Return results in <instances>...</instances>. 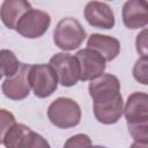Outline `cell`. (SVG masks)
I'll list each match as a JSON object with an SVG mask.
<instances>
[{
  "mask_svg": "<svg viewBox=\"0 0 148 148\" xmlns=\"http://www.w3.org/2000/svg\"><path fill=\"white\" fill-rule=\"evenodd\" d=\"M87 37L82 24L74 17L61 18L53 30V43L64 52L79 49Z\"/></svg>",
  "mask_w": 148,
  "mask_h": 148,
  "instance_id": "1",
  "label": "cell"
},
{
  "mask_svg": "<svg viewBox=\"0 0 148 148\" xmlns=\"http://www.w3.org/2000/svg\"><path fill=\"white\" fill-rule=\"evenodd\" d=\"M81 108L72 98L58 97L47 108L49 120L59 128L75 127L81 121Z\"/></svg>",
  "mask_w": 148,
  "mask_h": 148,
  "instance_id": "2",
  "label": "cell"
},
{
  "mask_svg": "<svg viewBox=\"0 0 148 148\" xmlns=\"http://www.w3.org/2000/svg\"><path fill=\"white\" fill-rule=\"evenodd\" d=\"M28 82L38 98L51 96L58 88V77L50 64H32L28 72Z\"/></svg>",
  "mask_w": 148,
  "mask_h": 148,
  "instance_id": "3",
  "label": "cell"
},
{
  "mask_svg": "<svg viewBox=\"0 0 148 148\" xmlns=\"http://www.w3.org/2000/svg\"><path fill=\"white\" fill-rule=\"evenodd\" d=\"M6 148H51L47 140L24 124L15 123L3 138Z\"/></svg>",
  "mask_w": 148,
  "mask_h": 148,
  "instance_id": "4",
  "label": "cell"
},
{
  "mask_svg": "<svg viewBox=\"0 0 148 148\" xmlns=\"http://www.w3.org/2000/svg\"><path fill=\"white\" fill-rule=\"evenodd\" d=\"M51 24V16L49 13L31 8L22 15L17 25L16 32L24 38L35 39L42 37Z\"/></svg>",
  "mask_w": 148,
  "mask_h": 148,
  "instance_id": "5",
  "label": "cell"
},
{
  "mask_svg": "<svg viewBox=\"0 0 148 148\" xmlns=\"http://www.w3.org/2000/svg\"><path fill=\"white\" fill-rule=\"evenodd\" d=\"M54 69L58 82L64 87H73L80 81V67L75 56L59 52L51 57L49 62Z\"/></svg>",
  "mask_w": 148,
  "mask_h": 148,
  "instance_id": "6",
  "label": "cell"
},
{
  "mask_svg": "<svg viewBox=\"0 0 148 148\" xmlns=\"http://www.w3.org/2000/svg\"><path fill=\"white\" fill-rule=\"evenodd\" d=\"M88 91L94 103L108 102L121 95L118 77L110 73H103L101 76L91 80L88 86Z\"/></svg>",
  "mask_w": 148,
  "mask_h": 148,
  "instance_id": "7",
  "label": "cell"
},
{
  "mask_svg": "<svg viewBox=\"0 0 148 148\" xmlns=\"http://www.w3.org/2000/svg\"><path fill=\"white\" fill-rule=\"evenodd\" d=\"M80 67V80L81 81H91L101 76L105 71V60L96 51L91 49L79 50L75 54Z\"/></svg>",
  "mask_w": 148,
  "mask_h": 148,
  "instance_id": "8",
  "label": "cell"
},
{
  "mask_svg": "<svg viewBox=\"0 0 148 148\" xmlns=\"http://www.w3.org/2000/svg\"><path fill=\"white\" fill-rule=\"evenodd\" d=\"M30 65L21 64L17 72L6 80L1 84L2 94L12 101H22L30 94V86L28 82V72Z\"/></svg>",
  "mask_w": 148,
  "mask_h": 148,
  "instance_id": "9",
  "label": "cell"
},
{
  "mask_svg": "<svg viewBox=\"0 0 148 148\" xmlns=\"http://www.w3.org/2000/svg\"><path fill=\"white\" fill-rule=\"evenodd\" d=\"M123 114L127 125L148 123V95L143 91H135L127 97Z\"/></svg>",
  "mask_w": 148,
  "mask_h": 148,
  "instance_id": "10",
  "label": "cell"
},
{
  "mask_svg": "<svg viewBox=\"0 0 148 148\" xmlns=\"http://www.w3.org/2000/svg\"><path fill=\"white\" fill-rule=\"evenodd\" d=\"M84 18L92 28L112 29L114 27V13L106 2L90 1L84 7Z\"/></svg>",
  "mask_w": 148,
  "mask_h": 148,
  "instance_id": "11",
  "label": "cell"
},
{
  "mask_svg": "<svg viewBox=\"0 0 148 148\" xmlns=\"http://www.w3.org/2000/svg\"><path fill=\"white\" fill-rule=\"evenodd\" d=\"M121 18L127 29H143L148 24V3L142 0L126 1L121 9Z\"/></svg>",
  "mask_w": 148,
  "mask_h": 148,
  "instance_id": "12",
  "label": "cell"
},
{
  "mask_svg": "<svg viewBox=\"0 0 148 148\" xmlns=\"http://www.w3.org/2000/svg\"><path fill=\"white\" fill-rule=\"evenodd\" d=\"M87 47L98 52L105 61L114 60L120 53V42L109 35L91 34L87 40Z\"/></svg>",
  "mask_w": 148,
  "mask_h": 148,
  "instance_id": "13",
  "label": "cell"
},
{
  "mask_svg": "<svg viewBox=\"0 0 148 148\" xmlns=\"http://www.w3.org/2000/svg\"><path fill=\"white\" fill-rule=\"evenodd\" d=\"M92 111L98 123L104 125L116 124L123 116V111H124L123 96L119 95L116 98L108 102L94 103Z\"/></svg>",
  "mask_w": 148,
  "mask_h": 148,
  "instance_id": "14",
  "label": "cell"
},
{
  "mask_svg": "<svg viewBox=\"0 0 148 148\" xmlns=\"http://www.w3.org/2000/svg\"><path fill=\"white\" fill-rule=\"evenodd\" d=\"M31 8V3L25 0H5L0 6V18L8 29L15 30L22 15Z\"/></svg>",
  "mask_w": 148,
  "mask_h": 148,
  "instance_id": "15",
  "label": "cell"
},
{
  "mask_svg": "<svg viewBox=\"0 0 148 148\" xmlns=\"http://www.w3.org/2000/svg\"><path fill=\"white\" fill-rule=\"evenodd\" d=\"M20 65L21 62L13 51L7 49L0 50V77L13 76L17 72Z\"/></svg>",
  "mask_w": 148,
  "mask_h": 148,
  "instance_id": "16",
  "label": "cell"
},
{
  "mask_svg": "<svg viewBox=\"0 0 148 148\" xmlns=\"http://www.w3.org/2000/svg\"><path fill=\"white\" fill-rule=\"evenodd\" d=\"M133 76L134 79L143 84H148V58H139L133 66Z\"/></svg>",
  "mask_w": 148,
  "mask_h": 148,
  "instance_id": "17",
  "label": "cell"
},
{
  "mask_svg": "<svg viewBox=\"0 0 148 148\" xmlns=\"http://www.w3.org/2000/svg\"><path fill=\"white\" fill-rule=\"evenodd\" d=\"M15 123H16L15 116L10 111L6 109H0V145L3 143V138L6 133Z\"/></svg>",
  "mask_w": 148,
  "mask_h": 148,
  "instance_id": "18",
  "label": "cell"
},
{
  "mask_svg": "<svg viewBox=\"0 0 148 148\" xmlns=\"http://www.w3.org/2000/svg\"><path fill=\"white\" fill-rule=\"evenodd\" d=\"M90 146L91 139L84 133L75 134L68 138L64 143V148H90Z\"/></svg>",
  "mask_w": 148,
  "mask_h": 148,
  "instance_id": "19",
  "label": "cell"
},
{
  "mask_svg": "<svg viewBox=\"0 0 148 148\" xmlns=\"http://www.w3.org/2000/svg\"><path fill=\"white\" fill-rule=\"evenodd\" d=\"M128 132L135 142H145L148 143V123L146 124H136V125H127Z\"/></svg>",
  "mask_w": 148,
  "mask_h": 148,
  "instance_id": "20",
  "label": "cell"
},
{
  "mask_svg": "<svg viewBox=\"0 0 148 148\" xmlns=\"http://www.w3.org/2000/svg\"><path fill=\"white\" fill-rule=\"evenodd\" d=\"M148 43H147V29L143 28L141 30V32H139V35L136 36L135 39V47H136V52L139 53L140 58H147L148 54Z\"/></svg>",
  "mask_w": 148,
  "mask_h": 148,
  "instance_id": "21",
  "label": "cell"
},
{
  "mask_svg": "<svg viewBox=\"0 0 148 148\" xmlns=\"http://www.w3.org/2000/svg\"><path fill=\"white\" fill-rule=\"evenodd\" d=\"M130 148H148V143H145V142H133Z\"/></svg>",
  "mask_w": 148,
  "mask_h": 148,
  "instance_id": "22",
  "label": "cell"
},
{
  "mask_svg": "<svg viewBox=\"0 0 148 148\" xmlns=\"http://www.w3.org/2000/svg\"><path fill=\"white\" fill-rule=\"evenodd\" d=\"M90 148H108V147H104V146H90Z\"/></svg>",
  "mask_w": 148,
  "mask_h": 148,
  "instance_id": "23",
  "label": "cell"
}]
</instances>
